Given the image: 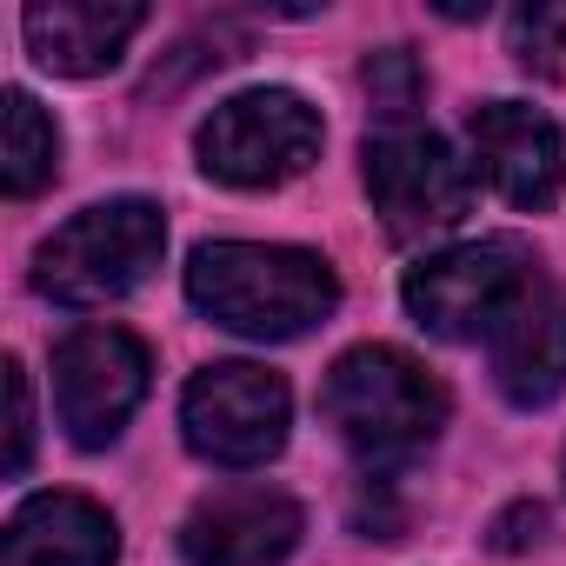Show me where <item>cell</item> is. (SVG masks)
Segmentation results:
<instances>
[{
  "instance_id": "cell-6",
  "label": "cell",
  "mask_w": 566,
  "mask_h": 566,
  "mask_svg": "<svg viewBox=\"0 0 566 566\" xmlns=\"http://www.w3.org/2000/svg\"><path fill=\"white\" fill-rule=\"evenodd\" d=\"M360 174H367V193H374L380 227L400 247L460 227L467 207H473L467 160L433 127H420V120H380L367 134V147H360Z\"/></svg>"
},
{
  "instance_id": "cell-4",
  "label": "cell",
  "mask_w": 566,
  "mask_h": 566,
  "mask_svg": "<svg viewBox=\"0 0 566 566\" xmlns=\"http://www.w3.org/2000/svg\"><path fill=\"white\" fill-rule=\"evenodd\" d=\"M321 140H327V127H321V114L294 87H247V94L220 101L200 120L193 154H200L207 180L260 193V187L301 180L321 160Z\"/></svg>"
},
{
  "instance_id": "cell-3",
  "label": "cell",
  "mask_w": 566,
  "mask_h": 566,
  "mask_svg": "<svg viewBox=\"0 0 566 566\" xmlns=\"http://www.w3.org/2000/svg\"><path fill=\"white\" fill-rule=\"evenodd\" d=\"M167 253V220L154 200L120 193L101 207H81L67 227H54L34 253V294H48L54 307H107L120 294H134L140 280L160 266Z\"/></svg>"
},
{
  "instance_id": "cell-2",
  "label": "cell",
  "mask_w": 566,
  "mask_h": 566,
  "mask_svg": "<svg viewBox=\"0 0 566 566\" xmlns=\"http://www.w3.org/2000/svg\"><path fill=\"white\" fill-rule=\"evenodd\" d=\"M447 387L407 354V347H347L327 380H321V413L327 427L374 467L413 460L420 447L440 440L447 427Z\"/></svg>"
},
{
  "instance_id": "cell-14",
  "label": "cell",
  "mask_w": 566,
  "mask_h": 566,
  "mask_svg": "<svg viewBox=\"0 0 566 566\" xmlns=\"http://www.w3.org/2000/svg\"><path fill=\"white\" fill-rule=\"evenodd\" d=\"M54 174H61V127L41 114L34 94L8 87V101H0V187L14 200H28Z\"/></svg>"
},
{
  "instance_id": "cell-12",
  "label": "cell",
  "mask_w": 566,
  "mask_h": 566,
  "mask_svg": "<svg viewBox=\"0 0 566 566\" xmlns=\"http://www.w3.org/2000/svg\"><path fill=\"white\" fill-rule=\"evenodd\" d=\"M486 360H493V387L513 407L559 400V387H566V294L539 280V287L493 327Z\"/></svg>"
},
{
  "instance_id": "cell-17",
  "label": "cell",
  "mask_w": 566,
  "mask_h": 566,
  "mask_svg": "<svg viewBox=\"0 0 566 566\" xmlns=\"http://www.w3.org/2000/svg\"><path fill=\"white\" fill-rule=\"evenodd\" d=\"M8 400H14V427H8V473L28 467L34 453V387H28V367L8 360Z\"/></svg>"
},
{
  "instance_id": "cell-5",
  "label": "cell",
  "mask_w": 566,
  "mask_h": 566,
  "mask_svg": "<svg viewBox=\"0 0 566 566\" xmlns=\"http://www.w3.org/2000/svg\"><path fill=\"white\" fill-rule=\"evenodd\" d=\"M539 287V260L526 240L493 233V240H467L447 247L433 260H420L407 273V314L440 334V340H493V327Z\"/></svg>"
},
{
  "instance_id": "cell-10",
  "label": "cell",
  "mask_w": 566,
  "mask_h": 566,
  "mask_svg": "<svg viewBox=\"0 0 566 566\" xmlns=\"http://www.w3.org/2000/svg\"><path fill=\"white\" fill-rule=\"evenodd\" d=\"M307 533V513L280 486H227L200 500L180 526L187 566H280Z\"/></svg>"
},
{
  "instance_id": "cell-11",
  "label": "cell",
  "mask_w": 566,
  "mask_h": 566,
  "mask_svg": "<svg viewBox=\"0 0 566 566\" xmlns=\"http://www.w3.org/2000/svg\"><path fill=\"white\" fill-rule=\"evenodd\" d=\"M140 28H147L140 0H41V8L21 14V34H28L34 61L48 74H67V81L107 74Z\"/></svg>"
},
{
  "instance_id": "cell-16",
  "label": "cell",
  "mask_w": 566,
  "mask_h": 566,
  "mask_svg": "<svg viewBox=\"0 0 566 566\" xmlns=\"http://www.w3.org/2000/svg\"><path fill=\"white\" fill-rule=\"evenodd\" d=\"M367 94H374V107H387V120H413V114H407V107L420 101V67H413V54H407V48L374 54V61H367Z\"/></svg>"
},
{
  "instance_id": "cell-1",
  "label": "cell",
  "mask_w": 566,
  "mask_h": 566,
  "mask_svg": "<svg viewBox=\"0 0 566 566\" xmlns=\"http://www.w3.org/2000/svg\"><path fill=\"white\" fill-rule=\"evenodd\" d=\"M187 301L240 340H301L340 307V273L307 247L207 240L187 260Z\"/></svg>"
},
{
  "instance_id": "cell-9",
  "label": "cell",
  "mask_w": 566,
  "mask_h": 566,
  "mask_svg": "<svg viewBox=\"0 0 566 566\" xmlns=\"http://www.w3.org/2000/svg\"><path fill=\"white\" fill-rule=\"evenodd\" d=\"M467 140H473V167L486 174V187L506 200V207H553L559 187H566V134L553 114L526 107V101H486L473 107L467 120Z\"/></svg>"
},
{
  "instance_id": "cell-8",
  "label": "cell",
  "mask_w": 566,
  "mask_h": 566,
  "mask_svg": "<svg viewBox=\"0 0 566 566\" xmlns=\"http://www.w3.org/2000/svg\"><path fill=\"white\" fill-rule=\"evenodd\" d=\"M147 347L127 327H74L54 347V413L74 447H107L147 400Z\"/></svg>"
},
{
  "instance_id": "cell-15",
  "label": "cell",
  "mask_w": 566,
  "mask_h": 566,
  "mask_svg": "<svg viewBox=\"0 0 566 566\" xmlns=\"http://www.w3.org/2000/svg\"><path fill=\"white\" fill-rule=\"evenodd\" d=\"M506 48L526 74L539 81H566V0H533V8L513 14Z\"/></svg>"
},
{
  "instance_id": "cell-7",
  "label": "cell",
  "mask_w": 566,
  "mask_h": 566,
  "mask_svg": "<svg viewBox=\"0 0 566 566\" xmlns=\"http://www.w3.org/2000/svg\"><path fill=\"white\" fill-rule=\"evenodd\" d=\"M287 427H294V394L280 374L253 367V360H220V367H200L180 394V433L200 460L213 467H266L280 447H287Z\"/></svg>"
},
{
  "instance_id": "cell-13",
  "label": "cell",
  "mask_w": 566,
  "mask_h": 566,
  "mask_svg": "<svg viewBox=\"0 0 566 566\" xmlns=\"http://www.w3.org/2000/svg\"><path fill=\"white\" fill-rule=\"evenodd\" d=\"M120 533L114 513L94 506L87 493H34L8 520L0 566H114Z\"/></svg>"
}]
</instances>
